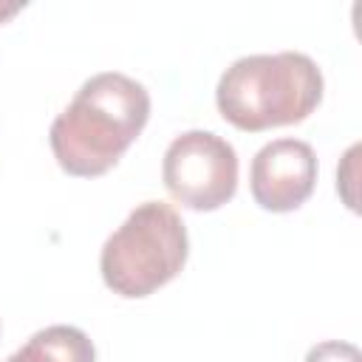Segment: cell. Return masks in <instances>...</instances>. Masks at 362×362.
I'll return each instance as SVG.
<instances>
[{
  "label": "cell",
  "mask_w": 362,
  "mask_h": 362,
  "mask_svg": "<svg viewBox=\"0 0 362 362\" xmlns=\"http://www.w3.org/2000/svg\"><path fill=\"white\" fill-rule=\"evenodd\" d=\"M147 119V88L127 74L105 71L82 82L68 107L54 119L48 141L68 175L96 178L119 164Z\"/></svg>",
  "instance_id": "cell-1"
},
{
  "label": "cell",
  "mask_w": 362,
  "mask_h": 362,
  "mask_svg": "<svg viewBox=\"0 0 362 362\" xmlns=\"http://www.w3.org/2000/svg\"><path fill=\"white\" fill-rule=\"evenodd\" d=\"M322 102V71L308 54H249L235 59L218 79L221 116L246 133L297 124Z\"/></svg>",
  "instance_id": "cell-2"
},
{
  "label": "cell",
  "mask_w": 362,
  "mask_h": 362,
  "mask_svg": "<svg viewBox=\"0 0 362 362\" xmlns=\"http://www.w3.org/2000/svg\"><path fill=\"white\" fill-rule=\"evenodd\" d=\"M187 255L189 238L181 215L164 201H144L105 240L99 272L113 294L139 300L167 286L184 269Z\"/></svg>",
  "instance_id": "cell-3"
},
{
  "label": "cell",
  "mask_w": 362,
  "mask_h": 362,
  "mask_svg": "<svg viewBox=\"0 0 362 362\" xmlns=\"http://www.w3.org/2000/svg\"><path fill=\"white\" fill-rule=\"evenodd\" d=\"M161 178L181 206L212 212L232 201L238 189V153L212 130H187L170 141Z\"/></svg>",
  "instance_id": "cell-4"
},
{
  "label": "cell",
  "mask_w": 362,
  "mask_h": 362,
  "mask_svg": "<svg viewBox=\"0 0 362 362\" xmlns=\"http://www.w3.org/2000/svg\"><path fill=\"white\" fill-rule=\"evenodd\" d=\"M314 184L317 156L303 139H274L252 158L249 189L255 204L269 212H294L311 198Z\"/></svg>",
  "instance_id": "cell-5"
},
{
  "label": "cell",
  "mask_w": 362,
  "mask_h": 362,
  "mask_svg": "<svg viewBox=\"0 0 362 362\" xmlns=\"http://www.w3.org/2000/svg\"><path fill=\"white\" fill-rule=\"evenodd\" d=\"M6 362H96V348L76 325H48Z\"/></svg>",
  "instance_id": "cell-6"
},
{
  "label": "cell",
  "mask_w": 362,
  "mask_h": 362,
  "mask_svg": "<svg viewBox=\"0 0 362 362\" xmlns=\"http://www.w3.org/2000/svg\"><path fill=\"white\" fill-rule=\"evenodd\" d=\"M305 362H362V354H359V348L354 342L325 339V342H317L305 354Z\"/></svg>",
  "instance_id": "cell-7"
},
{
  "label": "cell",
  "mask_w": 362,
  "mask_h": 362,
  "mask_svg": "<svg viewBox=\"0 0 362 362\" xmlns=\"http://www.w3.org/2000/svg\"><path fill=\"white\" fill-rule=\"evenodd\" d=\"M23 6H25V3H3V0H0V23L11 20V17H14V14H17Z\"/></svg>",
  "instance_id": "cell-8"
}]
</instances>
